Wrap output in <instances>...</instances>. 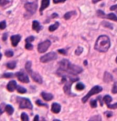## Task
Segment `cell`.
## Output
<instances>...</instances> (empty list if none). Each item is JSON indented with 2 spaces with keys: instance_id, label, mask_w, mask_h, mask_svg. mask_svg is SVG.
I'll return each mask as SVG.
<instances>
[{
  "instance_id": "obj_1",
  "label": "cell",
  "mask_w": 117,
  "mask_h": 121,
  "mask_svg": "<svg viewBox=\"0 0 117 121\" xmlns=\"http://www.w3.org/2000/svg\"><path fill=\"white\" fill-rule=\"evenodd\" d=\"M57 75L61 76L62 78V82L65 84L64 85V92L67 94V95H70V96H73V94H71L70 92V88H71V84L75 82V81H78L79 80V78L77 77H74V76H71L72 74H70V73L66 72L64 70H62L61 68L58 69L57 71Z\"/></svg>"
},
{
  "instance_id": "obj_2",
  "label": "cell",
  "mask_w": 117,
  "mask_h": 121,
  "mask_svg": "<svg viewBox=\"0 0 117 121\" xmlns=\"http://www.w3.org/2000/svg\"><path fill=\"white\" fill-rule=\"evenodd\" d=\"M60 68L66 71V72L70 73V74H72V75H77V74H80V73L82 72L81 67L71 64L67 59H63L60 62Z\"/></svg>"
},
{
  "instance_id": "obj_3",
  "label": "cell",
  "mask_w": 117,
  "mask_h": 121,
  "mask_svg": "<svg viewBox=\"0 0 117 121\" xmlns=\"http://www.w3.org/2000/svg\"><path fill=\"white\" fill-rule=\"evenodd\" d=\"M110 46H111V43H110L109 37L107 36H101L96 40L95 49L99 52L104 53L108 51V49L110 48Z\"/></svg>"
},
{
  "instance_id": "obj_4",
  "label": "cell",
  "mask_w": 117,
  "mask_h": 121,
  "mask_svg": "<svg viewBox=\"0 0 117 121\" xmlns=\"http://www.w3.org/2000/svg\"><path fill=\"white\" fill-rule=\"evenodd\" d=\"M26 70H27L28 73L30 75V77L32 78V79H33L35 82H37V83H38V84H41V83H42V78H41L40 75H38L37 73L32 72L30 61H28V62H27V63H26Z\"/></svg>"
},
{
  "instance_id": "obj_5",
  "label": "cell",
  "mask_w": 117,
  "mask_h": 121,
  "mask_svg": "<svg viewBox=\"0 0 117 121\" xmlns=\"http://www.w3.org/2000/svg\"><path fill=\"white\" fill-rule=\"evenodd\" d=\"M102 90H103V88H102V86H93V88L89 91V93L87 94L86 96L82 98V100H81V101H82L83 103H86L87 100L92 97V96L95 95V94H98L99 92H101Z\"/></svg>"
},
{
  "instance_id": "obj_6",
  "label": "cell",
  "mask_w": 117,
  "mask_h": 121,
  "mask_svg": "<svg viewBox=\"0 0 117 121\" xmlns=\"http://www.w3.org/2000/svg\"><path fill=\"white\" fill-rule=\"evenodd\" d=\"M19 108H20L32 109V104H31L29 99L24 98V97H19Z\"/></svg>"
},
{
  "instance_id": "obj_7",
  "label": "cell",
  "mask_w": 117,
  "mask_h": 121,
  "mask_svg": "<svg viewBox=\"0 0 117 121\" xmlns=\"http://www.w3.org/2000/svg\"><path fill=\"white\" fill-rule=\"evenodd\" d=\"M57 58V54L54 53V52H50V53H48L47 55H44L40 57V62L42 63H48L49 61L55 60Z\"/></svg>"
},
{
  "instance_id": "obj_8",
  "label": "cell",
  "mask_w": 117,
  "mask_h": 121,
  "mask_svg": "<svg viewBox=\"0 0 117 121\" xmlns=\"http://www.w3.org/2000/svg\"><path fill=\"white\" fill-rule=\"evenodd\" d=\"M50 41L49 40H45L43 42L39 43L38 44V46H37V51L39 52V53H44V52H46L48 48H49V47H50Z\"/></svg>"
},
{
  "instance_id": "obj_9",
  "label": "cell",
  "mask_w": 117,
  "mask_h": 121,
  "mask_svg": "<svg viewBox=\"0 0 117 121\" xmlns=\"http://www.w3.org/2000/svg\"><path fill=\"white\" fill-rule=\"evenodd\" d=\"M16 76H17V78H19V81H21L22 83H28L29 82V79H28V77L26 75V73L23 71V70H21V71H19L16 74Z\"/></svg>"
},
{
  "instance_id": "obj_10",
  "label": "cell",
  "mask_w": 117,
  "mask_h": 121,
  "mask_svg": "<svg viewBox=\"0 0 117 121\" xmlns=\"http://www.w3.org/2000/svg\"><path fill=\"white\" fill-rule=\"evenodd\" d=\"M97 15H98L99 17H101L107 18V19H111V20H113V21L117 22V17L114 15V14H112V13L109 14V15H105L103 11L99 10V11H97Z\"/></svg>"
},
{
  "instance_id": "obj_11",
  "label": "cell",
  "mask_w": 117,
  "mask_h": 121,
  "mask_svg": "<svg viewBox=\"0 0 117 121\" xmlns=\"http://www.w3.org/2000/svg\"><path fill=\"white\" fill-rule=\"evenodd\" d=\"M25 8L30 13H35V11L37 10V5L35 3H27L25 5Z\"/></svg>"
},
{
  "instance_id": "obj_12",
  "label": "cell",
  "mask_w": 117,
  "mask_h": 121,
  "mask_svg": "<svg viewBox=\"0 0 117 121\" xmlns=\"http://www.w3.org/2000/svg\"><path fill=\"white\" fill-rule=\"evenodd\" d=\"M17 83H16V81L15 80H12V81H10L8 84H7V86H6V88H7V90L10 91V92H12L14 91L15 89H17Z\"/></svg>"
},
{
  "instance_id": "obj_13",
  "label": "cell",
  "mask_w": 117,
  "mask_h": 121,
  "mask_svg": "<svg viewBox=\"0 0 117 121\" xmlns=\"http://www.w3.org/2000/svg\"><path fill=\"white\" fill-rule=\"evenodd\" d=\"M20 38H21V36H19V35H16V36H11V42H12L13 47H17L18 46L19 42L20 41Z\"/></svg>"
},
{
  "instance_id": "obj_14",
  "label": "cell",
  "mask_w": 117,
  "mask_h": 121,
  "mask_svg": "<svg viewBox=\"0 0 117 121\" xmlns=\"http://www.w3.org/2000/svg\"><path fill=\"white\" fill-rule=\"evenodd\" d=\"M61 109V105H60V104H58V103L52 104V106H51V110H52L53 113H55V114L60 113Z\"/></svg>"
},
{
  "instance_id": "obj_15",
  "label": "cell",
  "mask_w": 117,
  "mask_h": 121,
  "mask_svg": "<svg viewBox=\"0 0 117 121\" xmlns=\"http://www.w3.org/2000/svg\"><path fill=\"white\" fill-rule=\"evenodd\" d=\"M41 97L43 98L45 101H50L51 99H53V96L49 93H47V92H42L41 93Z\"/></svg>"
},
{
  "instance_id": "obj_16",
  "label": "cell",
  "mask_w": 117,
  "mask_h": 121,
  "mask_svg": "<svg viewBox=\"0 0 117 121\" xmlns=\"http://www.w3.org/2000/svg\"><path fill=\"white\" fill-rule=\"evenodd\" d=\"M49 5V0H42L41 1V7H40V14L42 13L45 8H47Z\"/></svg>"
},
{
  "instance_id": "obj_17",
  "label": "cell",
  "mask_w": 117,
  "mask_h": 121,
  "mask_svg": "<svg viewBox=\"0 0 117 121\" xmlns=\"http://www.w3.org/2000/svg\"><path fill=\"white\" fill-rule=\"evenodd\" d=\"M103 80H104V82H106V83H109V82L112 81V76L110 73L105 72L104 73V78H103Z\"/></svg>"
},
{
  "instance_id": "obj_18",
  "label": "cell",
  "mask_w": 117,
  "mask_h": 121,
  "mask_svg": "<svg viewBox=\"0 0 117 121\" xmlns=\"http://www.w3.org/2000/svg\"><path fill=\"white\" fill-rule=\"evenodd\" d=\"M32 28L35 31H37V32H38V31L41 29L40 25H39V23L37 21H33V23H32Z\"/></svg>"
},
{
  "instance_id": "obj_19",
  "label": "cell",
  "mask_w": 117,
  "mask_h": 121,
  "mask_svg": "<svg viewBox=\"0 0 117 121\" xmlns=\"http://www.w3.org/2000/svg\"><path fill=\"white\" fill-rule=\"evenodd\" d=\"M5 110H6V112L8 115H12L13 112H14V108H13V107H11L10 105H6Z\"/></svg>"
},
{
  "instance_id": "obj_20",
  "label": "cell",
  "mask_w": 117,
  "mask_h": 121,
  "mask_svg": "<svg viewBox=\"0 0 117 121\" xmlns=\"http://www.w3.org/2000/svg\"><path fill=\"white\" fill-rule=\"evenodd\" d=\"M112 101V97L111 96H109V95H106L104 97H103V102L106 104V106H109L110 103H111Z\"/></svg>"
},
{
  "instance_id": "obj_21",
  "label": "cell",
  "mask_w": 117,
  "mask_h": 121,
  "mask_svg": "<svg viewBox=\"0 0 117 121\" xmlns=\"http://www.w3.org/2000/svg\"><path fill=\"white\" fill-rule=\"evenodd\" d=\"M89 121H102V117L100 115L93 116L89 119Z\"/></svg>"
},
{
  "instance_id": "obj_22",
  "label": "cell",
  "mask_w": 117,
  "mask_h": 121,
  "mask_svg": "<svg viewBox=\"0 0 117 121\" xmlns=\"http://www.w3.org/2000/svg\"><path fill=\"white\" fill-rule=\"evenodd\" d=\"M16 62L15 61H13V62H8L7 64H6V67L7 68H9V69H14L15 67H16Z\"/></svg>"
},
{
  "instance_id": "obj_23",
  "label": "cell",
  "mask_w": 117,
  "mask_h": 121,
  "mask_svg": "<svg viewBox=\"0 0 117 121\" xmlns=\"http://www.w3.org/2000/svg\"><path fill=\"white\" fill-rule=\"evenodd\" d=\"M59 23H58V22H56L55 24H53L52 25V26H49V31H50V32H52V31H55L56 29H57V28H58V26H59Z\"/></svg>"
},
{
  "instance_id": "obj_24",
  "label": "cell",
  "mask_w": 117,
  "mask_h": 121,
  "mask_svg": "<svg viewBox=\"0 0 117 121\" xmlns=\"http://www.w3.org/2000/svg\"><path fill=\"white\" fill-rule=\"evenodd\" d=\"M74 15H75V12H74V11L68 12V13H66V14L64 15V18H65V19H70V18L72 16H74Z\"/></svg>"
},
{
  "instance_id": "obj_25",
  "label": "cell",
  "mask_w": 117,
  "mask_h": 121,
  "mask_svg": "<svg viewBox=\"0 0 117 121\" xmlns=\"http://www.w3.org/2000/svg\"><path fill=\"white\" fill-rule=\"evenodd\" d=\"M76 89L77 90H83L84 89V85L82 83H77L76 85Z\"/></svg>"
},
{
  "instance_id": "obj_26",
  "label": "cell",
  "mask_w": 117,
  "mask_h": 121,
  "mask_svg": "<svg viewBox=\"0 0 117 121\" xmlns=\"http://www.w3.org/2000/svg\"><path fill=\"white\" fill-rule=\"evenodd\" d=\"M17 90H18V92H19V93H21V94H24V93H26V92H27V90L25 89L24 87L19 86H17Z\"/></svg>"
},
{
  "instance_id": "obj_27",
  "label": "cell",
  "mask_w": 117,
  "mask_h": 121,
  "mask_svg": "<svg viewBox=\"0 0 117 121\" xmlns=\"http://www.w3.org/2000/svg\"><path fill=\"white\" fill-rule=\"evenodd\" d=\"M21 119H22V121H28V117L26 113H22L21 114Z\"/></svg>"
},
{
  "instance_id": "obj_28",
  "label": "cell",
  "mask_w": 117,
  "mask_h": 121,
  "mask_svg": "<svg viewBox=\"0 0 117 121\" xmlns=\"http://www.w3.org/2000/svg\"><path fill=\"white\" fill-rule=\"evenodd\" d=\"M82 51H83V49H82V48H80V47H79L78 48H77V50L75 51V54L77 55V56H80L81 53H82Z\"/></svg>"
},
{
  "instance_id": "obj_29",
  "label": "cell",
  "mask_w": 117,
  "mask_h": 121,
  "mask_svg": "<svg viewBox=\"0 0 117 121\" xmlns=\"http://www.w3.org/2000/svg\"><path fill=\"white\" fill-rule=\"evenodd\" d=\"M91 106H92V108H96L97 107V99H93L91 101Z\"/></svg>"
},
{
  "instance_id": "obj_30",
  "label": "cell",
  "mask_w": 117,
  "mask_h": 121,
  "mask_svg": "<svg viewBox=\"0 0 117 121\" xmlns=\"http://www.w3.org/2000/svg\"><path fill=\"white\" fill-rule=\"evenodd\" d=\"M13 77V74L12 73H6L3 75V78H10Z\"/></svg>"
},
{
  "instance_id": "obj_31",
  "label": "cell",
  "mask_w": 117,
  "mask_h": 121,
  "mask_svg": "<svg viewBox=\"0 0 117 121\" xmlns=\"http://www.w3.org/2000/svg\"><path fill=\"white\" fill-rule=\"evenodd\" d=\"M6 26V24L5 21H2V22H0V29H5Z\"/></svg>"
},
{
  "instance_id": "obj_32",
  "label": "cell",
  "mask_w": 117,
  "mask_h": 121,
  "mask_svg": "<svg viewBox=\"0 0 117 121\" xmlns=\"http://www.w3.org/2000/svg\"><path fill=\"white\" fill-rule=\"evenodd\" d=\"M108 107V108H110V109H116L117 108V103L115 104H113V105H109V106H107Z\"/></svg>"
},
{
  "instance_id": "obj_33",
  "label": "cell",
  "mask_w": 117,
  "mask_h": 121,
  "mask_svg": "<svg viewBox=\"0 0 117 121\" xmlns=\"http://www.w3.org/2000/svg\"><path fill=\"white\" fill-rule=\"evenodd\" d=\"M8 3H9L8 0H0V6H5Z\"/></svg>"
},
{
  "instance_id": "obj_34",
  "label": "cell",
  "mask_w": 117,
  "mask_h": 121,
  "mask_svg": "<svg viewBox=\"0 0 117 121\" xmlns=\"http://www.w3.org/2000/svg\"><path fill=\"white\" fill-rule=\"evenodd\" d=\"M5 108H6V106H5L4 104H1V105H0V115H1V114L4 112Z\"/></svg>"
},
{
  "instance_id": "obj_35",
  "label": "cell",
  "mask_w": 117,
  "mask_h": 121,
  "mask_svg": "<svg viewBox=\"0 0 117 121\" xmlns=\"http://www.w3.org/2000/svg\"><path fill=\"white\" fill-rule=\"evenodd\" d=\"M5 55H6L7 57H10V56H13V52L11 50H7Z\"/></svg>"
},
{
  "instance_id": "obj_36",
  "label": "cell",
  "mask_w": 117,
  "mask_h": 121,
  "mask_svg": "<svg viewBox=\"0 0 117 121\" xmlns=\"http://www.w3.org/2000/svg\"><path fill=\"white\" fill-rule=\"evenodd\" d=\"M26 48L28 49V50H31L33 48V46L31 45V43H26Z\"/></svg>"
},
{
  "instance_id": "obj_37",
  "label": "cell",
  "mask_w": 117,
  "mask_h": 121,
  "mask_svg": "<svg viewBox=\"0 0 117 121\" xmlns=\"http://www.w3.org/2000/svg\"><path fill=\"white\" fill-rule=\"evenodd\" d=\"M34 40V36H28L27 39H26V43H31Z\"/></svg>"
},
{
  "instance_id": "obj_38",
  "label": "cell",
  "mask_w": 117,
  "mask_h": 121,
  "mask_svg": "<svg viewBox=\"0 0 117 121\" xmlns=\"http://www.w3.org/2000/svg\"><path fill=\"white\" fill-rule=\"evenodd\" d=\"M112 92L114 93V94H117V85H113L112 89Z\"/></svg>"
},
{
  "instance_id": "obj_39",
  "label": "cell",
  "mask_w": 117,
  "mask_h": 121,
  "mask_svg": "<svg viewBox=\"0 0 117 121\" xmlns=\"http://www.w3.org/2000/svg\"><path fill=\"white\" fill-rule=\"evenodd\" d=\"M36 104H37V105H38V106H43V107H47V105H46V104L42 103V102H41V101H39V100H37V101H36Z\"/></svg>"
},
{
  "instance_id": "obj_40",
  "label": "cell",
  "mask_w": 117,
  "mask_h": 121,
  "mask_svg": "<svg viewBox=\"0 0 117 121\" xmlns=\"http://www.w3.org/2000/svg\"><path fill=\"white\" fill-rule=\"evenodd\" d=\"M66 0H53V3L54 4H58V3H62V2H65Z\"/></svg>"
},
{
  "instance_id": "obj_41",
  "label": "cell",
  "mask_w": 117,
  "mask_h": 121,
  "mask_svg": "<svg viewBox=\"0 0 117 121\" xmlns=\"http://www.w3.org/2000/svg\"><path fill=\"white\" fill-rule=\"evenodd\" d=\"M103 25H104V26H108L107 27H109V28L112 29V25H110V24H108V23H106V22H103Z\"/></svg>"
},
{
  "instance_id": "obj_42",
  "label": "cell",
  "mask_w": 117,
  "mask_h": 121,
  "mask_svg": "<svg viewBox=\"0 0 117 121\" xmlns=\"http://www.w3.org/2000/svg\"><path fill=\"white\" fill-rule=\"evenodd\" d=\"M104 114H105V116L108 117H111L112 116V112H105Z\"/></svg>"
},
{
  "instance_id": "obj_43",
  "label": "cell",
  "mask_w": 117,
  "mask_h": 121,
  "mask_svg": "<svg viewBox=\"0 0 117 121\" xmlns=\"http://www.w3.org/2000/svg\"><path fill=\"white\" fill-rule=\"evenodd\" d=\"M59 53L63 54V55H66V50H64V49H60V50H59Z\"/></svg>"
},
{
  "instance_id": "obj_44",
  "label": "cell",
  "mask_w": 117,
  "mask_h": 121,
  "mask_svg": "<svg viewBox=\"0 0 117 121\" xmlns=\"http://www.w3.org/2000/svg\"><path fill=\"white\" fill-rule=\"evenodd\" d=\"M110 9H111L112 11V10H115V9H117V5H114V6H112L111 7H110Z\"/></svg>"
},
{
  "instance_id": "obj_45",
  "label": "cell",
  "mask_w": 117,
  "mask_h": 121,
  "mask_svg": "<svg viewBox=\"0 0 117 121\" xmlns=\"http://www.w3.org/2000/svg\"><path fill=\"white\" fill-rule=\"evenodd\" d=\"M33 121H40L39 120V117H38V116H35V117H34V120Z\"/></svg>"
},
{
  "instance_id": "obj_46",
  "label": "cell",
  "mask_w": 117,
  "mask_h": 121,
  "mask_svg": "<svg viewBox=\"0 0 117 121\" xmlns=\"http://www.w3.org/2000/svg\"><path fill=\"white\" fill-rule=\"evenodd\" d=\"M97 100H99V101H101V106H103V103L102 102V97H99L98 98H97Z\"/></svg>"
},
{
  "instance_id": "obj_47",
  "label": "cell",
  "mask_w": 117,
  "mask_h": 121,
  "mask_svg": "<svg viewBox=\"0 0 117 121\" xmlns=\"http://www.w3.org/2000/svg\"><path fill=\"white\" fill-rule=\"evenodd\" d=\"M6 34H5V35H4V36H3V40H4V41H5V40H6Z\"/></svg>"
},
{
  "instance_id": "obj_48",
  "label": "cell",
  "mask_w": 117,
  "mask_h": 121,
  "mask_svg": "<svg viewBox=\"0 0 117 121\" xmlns=\"http://www.w3.org/2000/svg\"><path fill=\"white\" fill-rule=\"evenodd\" d=\"M99 1H101V0H93V3H97V2H99Z\"/></svg>"
},
{
  "instance_id": "obj_49",
  "label": "cell",
  "mask_w": 117,
  "mask_h": 121,
  "mask_svg": "<svg viewBox=\"0 0 117 121\" xmlns=\"http://www.w3.org/2000/svg\"><path fill=\"white\" fill-rule=\"evenodd\" d=\"M58 17L57 14H53V15H52V17Z\"/></svg>"
},
{
  "instance_id": "obj_50",
  "label": "cell",
  "mask_w": 117,
  "mask_h": 121,
  "mask_svg": "<svg viewBox=\"0 0 117 121\" xmlns=\"http://www.w3.org/2000/svg\"><path fill=\"white\" fill-rule=\"evenodd\" d=\"M40 121H46V119H45V118H43V117H42V118L40 119Z\"/></svg>"
},
{
  "instance_id": "obj_51",
  "label": "cell",
  "mask_w": 117,
  "mask_h": 121,
  "mask_svg": "<svg viewBox=\"0 0 117 121\" xmlns=\"http://www.w3.org/2000/svg\"><path fill=\"white\" fill-rule=\"evenodd\" d=\"M53 121H61V120H59V119H54Z\"/></svg>"
},
{
  "instance_id": "obj_52",
  "label": "cell",
  "mask_w": 117,
  "mask_h": 121,
  "mask_svg": "<svg viewBox=\"0 0 117 121\" xmlns=\"http://www.w3.org/2000/svg\"><path fill=\"white\" fill-rule=\"evenodd\" d=\"M1 57H2V55H1V53H0V59H1Z\"/></svg>"
},
{
  "instance_id": "obj_53",
  "label": "cell",
  "mask_w": 117,
  "mask_h": 121,
  "mask_svg": "<svg viewBox=\"0 0 117 121\" xmlns=\"http://www.w3.org/2000/svg\"><path fill=\"white\" fill-rule=\"evenodd\" d=\"M114 72H115L117 74V69H115V70H114Z\"/></svg>"
},
{
  "instance_id": "obj_54",
  "label": "cell",
  "mask_w": 117,
  "mask_h": 121,
  "mask_svg": "<svg viewBox=\"0 0 117 121\" xmlns=\"http://www.w3.org/2000/svg\"><path fill=\"white\" fill-rule=\"evenodd\" d=\"M115 61H116V63H117V57H116V60H115Z\"/></svg>"
}]
</instances>
